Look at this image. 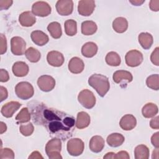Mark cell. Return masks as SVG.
Listing matches in <instances>:
<instances>
[{
    "label": "cell",
    "instance_id": "e0dca14e",
    "mask_svg": "<svg viewBox=\"0 0 159 159\" xmlns=\"http://www.w3.org/2000/svg\"><path fill=\"white\" fill-rule=\"evenodd\" d=\"M30 37L32 42L39 46H43L49 41L48 36L41 30H34L32 32Z\"/></svg>",
    "mask_w": 159,
    "mask_h": 159
},
{
    "label": "cell",
    "instance_id": "8992f818",
    "mask_svg": "<svg viewBox=\"0 0 159 159\" xmlns=\"http://www.w3.org/2000/svg\"><path fill=\"white\" fill-rule=\"evenodd\" d=\"M66 148L70 155L76 157L80 155L83 152L84 144L81 139L79 138H73L68 141Z\"/></svg>",
    "mask_w": 159,
    "mask_h": 159
},
{
    "label": "cell",
    "instance_id": "d6986e66",
    "mask_svg": "<svg viewBox=\"0 0 159 159\" xmlns=\"http://www.w3.org/2000/svg\"><path fill=\"white\" fill-rule=\"evenodd\" d=\"M13 74L17 77H24L26 76L29 71V66L24 61H16L12 67Z\"/></svg>",
    "mask_w": 159,
    "mask_h": 159
},
{
    "label": "cell",
    "instance_id": "3957f363",
    "mask_svg": "<svg viewBox=\"0 0 159 159\" xmlns=\"http://www.w3.org/2000/svg\"><path fill=\"white\" fill-rule=\"evenodd\" d=\"M61 141L58 138L50 140L45 145V152L50 159H61Z\"/></svg>",
    "mask_w": 159,
    "mask_h": 159
},
{
    "label": "cell",
    "instance_id": "60d3db41",
    "mask_svg": "<svg viewBox=\"0 0 159 159\" xmlns=\"http://www.w3.org/2000/svg\"><path fill=\"white\" fill-rule=\"evenodd\" d=\"M151 142L152 144L155 147H159V132H157L153 134L151 137Z\"/></svg>",
    "mask_w": 159,
    "mask_h": 159
},
{
    "label": "cell",
    "instance_id": "2e32d148",
    "mask_svg": "<svg viewBox=\"0 0 159 159\" xmlns=\"http://www.w3.org/2000/svg\"><path fill=\"white\" fill-rule=\"evenodd\" d=\"M69 71L74 74H78L81 73L84 68L83 61L79 57H73L68 63Z\"/></svg>",
    "mask_w": 159,
    "mask_h": 159
},
{
    "label": "cell",
    "instance_id": "484cf974",
    "mask_svg": "<svg viewBox=\"0 0 159 159\" xmlns=\"http://www.w3.org/2000/svg\"><path fill=\"white\" fill-rule=\"evenodd\" d=\"M124 137L119 133H112L107 137V143L111 147H117L120 146L124 142Z\"/></svg>",
    "mask_w": 159,
    "mask_h": 159
},
{
    "label": "cell",
    "instance_id": "4316f807",
    "mask_svg": "<svg viewBox=\"0 0 159 159\" xmlns=\"http://www.w3.org/2000/svg\"><path fill=\"white\" fill-rule=\"evenodd\" d=\"M158 112V106L152 102L147 103L142 109V113L144 117L151 118L155 117Z\"/></svg>",
    "mask_w": 159,
    "mask_h": 159
},
{
    "label": "cell",
    "instance_id": "9a60e30c",
    "mask_svg": "<svg viewBox=\"0 0 159 159\" xmlns=\"http://www.w3.org/2000/svg\"><path fill=\"white\" fill-rule=\"evenodd\" d=\"M137 125L136 118L132 114H125L120 120L119 125L124 130H131Z\"/></svg>",
    "mask_w": 159,
    "mask_h": 159
},
{
    "label": "cell",
    "instance_id": "ab89813d",
    "mask_svg": "<svg viewBox=\"0 0 159 159\" xmlns=\"http://www.w3.org/2000/svg\"><path fill=\"white\" fill-rule=\"evenodd\" d=\"M9 80V75L8 72L4 69L0 70V81L1 82H7Z\"/></svg>",
    "mask_w": 159,
    "mask_h": 159
},
{
    "label": "cell",
    "instance_id": "5bb4252c",
    "mask_svg": "<svg viewBox=\"0 0 159 159\" xmlns=\"http://www.w3.org/2000/svg\"><path fill=\"white\" fill-rule=\"evenodd\" d=\"M21 105L22 104L17 101H12L6 102L1 107V114L6 118L12 117L14 112H16L19 109Z\"/></svg>",
    "mask_w": 159,
    "mask_h": 159
},
{
    "label": "cell",
    "instance_id": "681fc988",
    "mask_svg": "<svg viewBox=\"0 0 159 159\" xmlns=\"http://www.w3.org/2000/svg\"><path fill=\"white\" fill-rule=\"evenodd\" d=\"M0 130H1V132H0L1 134L5 132L7 130V126H6V124L4 123L3 122H1V129Z\"/></svg>",
    "mask_w": 159,
    "mask_h": 159
},
{
    "label": "cell",
    "instance_id": "bcb514c9",
    "mask_svg": "<svg viewBox=\"0 0 159 159\" xmlns=\"http://www.w3.org/2000/svg\"><path fill=\"white\" fill-rule=\"evenodd\" d=\"M0 93H1V95H0L1 102H2L7 98L8 93H7V89L2 86H1L0 87Z\"/></svg>",
    "mask_w": 159,
    "mask_h": 159
},
{
    "label": "cell",
    "instance_id": "8fae6325",
    "mask_svg": "<svg viewBox=\"0 0 159 159\" xmlns=\"http://www.w3.org/2000/svg\"><path fill=\"white\" fill-rule=\"evenodd\" d=\"M95 7V2L93 0H81L78 2V11L81 16H89L93 14Z\"/></svg>",
    "mask_w": 159,
    "mask_h": 159
},
{
    "label": "cell",
    "instance_id": "f35d334b",
    "mask_svg": "<svg viewBox=\"0 0 159 159\" xmlns=\"http://www.w3.org/2000/svg\"><path fill=\"white\" fill-rule=\"evenodd\" d=\"M0 39H1V46H0V53L1 55H2L5 53L7 51V40L6 36L1 34L0 35Z\"/></svg>",
    "mask_w": 159,
    "mask_h": 159
},
{
    "label": "cell",
    "instance_id": "f6af8a7d",
    "mask_svg": "<svg viewBox=\"0 0 159 159\" xmlns=\"http://www.w3.org/2000/svg\"><path fill=\"white\" fill-rule=\"evenodd\" d=\"M159 117L157 116L151 119L150 122V126L151 128L153 129H159V123H158Z\"/></svg>",
    "mask_w": 159,
    "mask_h": 159
},
{
    "label": "cell",
    "instance_id": "d6a6232c",
    "mask_svg": "<svg viewBox=\"0 0 159 159\" xmlns=\"http://www.w3.org/2000/svg\"><path fill=\"white\" fill-rule=\"evenodd\" d=\"M65 32L68 36H73L77 33V23L73 19H68L64 24Z\"/></svg>",
    "mask_w": 159,
    "mask_h": 159
},
{
    "label": "cell",
    "instance_id": "f907efd6",
    "mask_svg": "<svg viewBox=\"0 0 159 159\" xmlns=\"http://www.w3.org/2000/svg\"><path fill=\"white\" fill-rule=\"evenodd\" d=\"M115 153L114 152H109L107 153L104 156V158H115Z\"/></svg>",
    "mask_w": 159,
    "mask_h": 159
},
{
    "label": "cell",
    "instance_id": "603a6c76",
    "mask_svg": "<svg viewBox=\"0 0 159 159\" xmlns=\"http://www.w3.org/2000/svg\"><path fill=\"white\" fill-rule=\"evenodd\" d=\"M90 116L89 115L84 111H81L78 113L76 120V127L79 129H83L87 127L90 124Z\"/></svg>",
    "mask_w": 159,
    "mask_h": 159
},
{
    "label": "cell",
    "instance_id": "9c48e42d",
    "mask_svg": "<svg viewBox=\"0 0 159 159\" xmlns=\"http://www.w3.org/2000/svg\"><path fill=\"white\" fill-rule=\"evenodd\" d=\"M52 11L50 6L45 1H37L32 6V13L37 16L46 17L50 15Z\"/></svg>",
    "mask_w": 159,
    "mask_h": 159
},
{
    "label": "cell",
    "instance_id": "83f0119b",
    "mask_svg": "<svg viewBox=\"0 0 159 159\" xmlns=\"http://www.w3.org/2000/svg\"><path fill=\"white\" fill-rule=\"evenodd\" d=\"M81 33L84 35H91L94 34L97 29L98 27L96 24L92 20H86L81 24Z\"/></svg>",
    "mask_w": 159,
    "mask_h": 159
},
{
    "label": "cell",
    "instance_id": "b9f144b4",
    "mask_svg": "<svg viewBox=\"0 0 159 159\" xmlns=\"http://www.w3.org/2000/svg\"><path fill=\"white\" fill-rule=\"evenodd\" d=\"M130 157L126 151H120L115 154V159H129Z\"/></svg>",
    "mask_w": 159,
    "mask_h": 159
},
{
    "label": "cell",
    "instance_id": "4fadbf2b",
    "mask_svg": "<svg viewBox=\"0 0 159 159\" xmlns=\"http://www.w3.org/2000/svg\"><path fill=\"white\" fill-rule=\"evenodd\" d=\"M47 60L48 64L52 66H61L65 61L63 55L58 51H50L47 55Z\"/></svg>",
    "mask_w": 159,
    "mask_h": 159
},
{
    "label": "cell",
    "instance_id": "30bf717a",
    "mask_svg": "<svg viewBox=\"0 0 159 159\" xmlns=\"http://www.w3.org/2000/svg\"><path fill=\"white\" fill-rule=\"evenodd\" d=\"M37 85L42 91L49 92L55 88V80L50 75H42L37 80Z\"/></svg>",
    "mask_w": 159,
    "mask_h": 159
},
{
    "label": "cell",
    "instance_id": "f546056e",
    "mask_svg": "<svg viewBox=\"0 0 159 159\" xmlns=\"http://www.w3.org/2000/svg\"><path fill=\"white\" fill-rule=\"evenodd\" d=\"M150 151L148 148L143 145H139L134 149V156L135 159H148Z\"/></svg>",
    "mask_w": 159,
    "mask_h": 159
},
{
    "label": "cell",
    "instance_id": "74e56055",
    "mask_svg": "<svg viewBox=\"0 0 159 159\" xmlns=\"http://www.w3.org/2000/svg\"><path fill=\"white\" fill-rule=\"evenodd\" d=\"M150 60L153 65L159 66V48L158 47L152 52L150 55Z\"/></svg>",
    "mask_w": 159,
    "mask_h": 159
},
{
    "label": "cell",
    "instance_id": "ee69618b",
    "mask_svg": "<svg viewBox=\"0 0 159 159\" xmlns=\"http://www.w3.org/2000/svg\"><path fill=\"white\" fill-rule=\"evenodd\" d=\"M149 7L153 11L157 12L159 10V1L158 0H151L149 3Z\"/></svg>",
    "mask_w": 159,
    "mask_h": 159
},
{
    "label": "cell",
    "instance_id": "4dcf8cb0",
    "mask_svg": "<svg viewBox=\"0 0 159 159\" xmlns=\"http://www.w3.org/2000/svg\"><path fill=\"white\" fill-rule=\"evenodd\" d=\"M105 60L107 65L112 66H117L120 65L121 62L119 55L115 52H110L107 53Z\"/></svg>",
    "mask_w": 159,
    "mask_h": 159
},
{
    "label": "cell",
    "instance_id": "e575fe53",
    "mask_svg": "<svg viewBox=\"0 0 159 159\" xmlns=\"http://www.w3.org/2000/svg\"><path fill=\"white\" fill-rule=\"evenodd\" d=\"M146 84L148 88L158 90L159 89V76L158 74L152 75L147 77L146 80Z\"/></svg>",
    "mask_w": 159,
    "mask_h": 159
},
{
    "label": "cell",
    "instance_id": "7c38bea8",
    "mask_svg": "<svg viewBox=\"0 0 159 159\" xmlns=\"http://www.w3.org/2000/svg\"><path fill=\"white\" fill-rule=\"evenodd\" d=\"M57 12L61 16H68L73 10V2L71 0H58L55 5Z\"/></svg>",
    "mask_w": 159,
    "mask_h": 159
},
{
    "label": "cell",
    "instance_id": "8d00e7d4",
    "mask_svg": "<svg viewBox=\"0 0 159 159\" xmlns=\"http://www.w3.org/2000/svg\"><path fill=\"white\" fill-rule=\"evenodd\" d=\"M14 158V152L9 148H1L0 152V158Z\"/></svg>",
    "mask_w": 159,
    "mask_h": 159
},
{
    "label": "cell",
    "instance_id": "f1b7e54d",
    "mask_svg": "<svg viewBox=\"0 0 159 159\" xmlns=\"http://www.w3.org/2000/svg\"><path fill=\"white\" fill-rule=\"evenodd\" d=\"M47 30L51 36L55 39H59L62 35L61 27L58 22H52L47 26Z\"/></svg>",
    "mask_w": 159,
    "mask_h": 159
},
{
    "label": "cell",
    "instance_id": "ffe728a7",
    "mask_svg": "<svg viewBox=\"0 0 159 159\" xmlns=\"http://www.w3.org/2000/svg\"><path fill=\"white\" fill-rule=\"evenodd\" d=\"M19 21L23 27H31L36 22L34 14L30 11H25L21 13L19 17Z\"/></svg>",
    "mask_w": 159,
    "mask_h": 159
},
{
    "label": "cell",
    "instance_id": "6da1fadb",
    "mask_svg": "<svg viewBox=\"0 0 159 159\" xmlns=\"http://www.w3.org/2000/svg\"><path fill=\"white\" fill-rule=\"evenodd\" d=\"M43 117L46 120L48 129L52 133H58L60 130L68 131L75 125L73 117L55 110L45 109L43 111Z\"/></svg>",
    "mask_w": 159,
    "mask_h": 159
},
{
    "label": "cell",
    "instance_id": "c3c4849f",
    "mask_svg": "<svg viewBox=\"0 0 159 159\" xmlns=\"http://www.w3.org/2000/svg\"><path fill=\"white\" fill-rule=\"evenodd\" d=\"M129 2L130 3H132L133 5L135 6H140L142 4H143L145 2V0L143 1H139V0H134V1H129Z\"/></svg>",
    "mask_w": 159,
    "mask_h": 159
},
{
    "label": "cell",
    "instance_id": "d590c367",
    "mask_svg": "<svg viewBox=\"0 0 159 159\" xmlns=\"http://www.w3.org/2000/svg\"><path fill=\"white\" fill-rule=\"evenodd\" d=\"M34 130V127L32 123H29L27 124H22L20 125L19 131L25 137L30 136L32 134Z\"/></svg>",
    "mask_w": 159,
    "mask_h": 159
},
{
    "label": "cell",
    "instance_id": "52a82bcc",
    "mask_svg": "<svg viewBox=\"0 0 159 159\" xmlns=\"http://www.w3.org/2000/svg\"><path fill=\"white\" fill-rule=\"evenodd\" d=\"M143 57L142 53L137 50H131L129 51L125 56V60L126 64L130 67L139 66L143 61Z\"/></svg>",
    "mask_w": 159,
    "mask_h": 159
},
{
    "label": "cell",
    "instance_id": "5b68a950",
    "mask_svg": "<svg viewBox=\"0 0 159 159\" xmlns=\"http://www.w3.org/2000/svg\"><path fill=\"white\" fill-rule=\"evenodd\" d=\"M79 102L86 109L93 108L96 104V98L92 91L85 89L80 92L78 96Z\"/></svg>",
    "mask_w": 159,
    "mask_h": 159
},
{
    "label": "cell",
    "instance_id": "ba28073f",
    "mask_svg": "<svg viewBox=\"0 0 159 159\" xmlns=\"http://www.w3.org/2000/svg\"><path fill=\"white\" fill-rule=\"evenodd\" d=\"M11 50L15 55H22L26 52V43L20 37H13L11 39Z\"/></svg>",
    "mask_w": 159,
    "mask_h": 159
},
{
    "label": "cell",
    "instance_id": "7402d4cb",
    "mask_svg": "<svg viewBox=\"0 0 159 159\" xmlns=\"http://www.w3.org/2000/svg\"><path fill=\"white\" fill-rule=\"evenodd\" d=\"M112 79L116 83L118 84L123 80H125L127 83H130L132 81L133 76L131 73L128 71L117 70L114 73Z\"/></svg>",
    "mask_w": 159,
    "mask_h": 159
},
{
    "label": "cell",
    "instance_id": "1f68e13d",
    "mask_svg": "<svg viewBox=\"0 0 159 159\" xmlns=\"http://www.w3.org/2000/svg\"><path fill=\"white\" fill-rule=\"evenodd\" d=\"M27 59L32 63L38 62L41 57L40 52L34 47H29L25 53Z\"/></svg>",
    "mask_w": 159,
    "mask_h": 159
},
{
    "label": "cell",
    "instance_id": "7a4b0ae2",
    "mask_svg": "<svg viewBox=\"0 0 159 159\" xmlns=\"http://www.w3.org/2000/svg\"><path fill=\"white\" fill-rule=\"evenodd\" d=\"M88 84L93 88L101 97H104L110 88L109 79L101 74H93L88 79Z\"/></svg>",
    "mask_w": 159,
    "mask_h": 159
},
{
    "label": "cell",
    "instance_id": "ac0fdd59",
    "mask_svg": "<svg viewBox=\"0 0 159 159\" xmlns=\"http://www.w3.org/2000/svg\"><path fill=\"white\" fill-rule=\"evenodd\" d=\"M105 142L104 139L99 135H94L90 139L89 147V149L94 153H99L104 147Z\"/></svg>",
    "mask_w": 159,
    "mask_h": 159
},
{
    "label": "cell",
    "instance_id": "7dc6e473",
    "mask_svg": "<svg viewBox=\"0 0 159 159\" xmlns=\"http://www.w3.org/2000/svg\"><path fill=\"white\" fill-rule=\"evenodd\" d=\"M29 158H43V157L41 155L40 153L38 151H34L33 152L31 155L29 157Z\"/></svg>",
    "mask_w": 159,
    "mask_h": 159
},
{
    "label": "cell",
    "instance_id": "d4e9b609",
    "mask_svg": "<svg viewBox=\"0 0 159 159\" xmlns=\"http://www.w3.org/2000/svg\"><path fill=\"white\" fill-rule=\"evenodd\" d=\"M138 40L142 47L145 50L150 48L153 42V36L148 32L140 33L138 36Z\"/></svg>",
    "mask_w": 159,
    "mask_h": 159
},
{
    "label": "cell",
    "instance_id": "cb8c5ba5",
    "mask_svg": "<svg viewBox=\"0 0 159 159\" xmlns=\"http://www.w3.org/2000/svg\"><path fill=\"white\" fill-rule=\"evenodd\" d=\"M112 28L117 33H124L128 28V21L124 17H117L112 22Z\"/></svg>",
    "mask_w": 159,
    "mask_h": 159
},
{
    "label": "cell",
    "instance_id": "836d02e7",
    "mask_svg": "<svg viewBox=\"0 0 159 159\" xmlns=\"http://www.w3.org/2000/svg\"><path fill=\"white\" fill-rule=\"evenodd\" d=\"M31 114L27 107H23L16 117L17 124L25 123L30 120Z\"/></svg>",
    "mask_w": 159,
    "mask_h": 159
},
{
    "label": "cell",
    "instance_id": "277c9868",
    "mask_svg": "<svg viewBox=\"0 0 159 159\" xmlns=\"http://www.w3.org/2000/svg\"><path fill=\"white\" fill-rule=\"evenodd\" d=\"M15 93L19 98L23 100H27L33 96L34 89L30 83L21 81L16 84L15 87Z\"/></svg>",
    "mask_w": 159,
    "mask_h": 159
},
{
    "label": "cell",
    "instance_id": "7bdbcfd3",
    "mask_svg": "<svg viewBox=\"0 0 159 159\" xmlns=\"http://www.w3.org/2000/svg\"><path fill=\"white\" fill-rule=\"evenodd\" d=\"M13 1L9 0H1L0 1V9L1 10L7 9L12 5Z\"/></svg>",
    "mask_w": 159,
    "mask_h": 159
},
{
    "label": "cell",
    "instance_id": "44dd1931",
    "mask_svg": "<svg viewBox=\"0 0 159 159\" xmlns=\"http://www.w3.org/2000/svg\"><path fill=\"white\" fill-rule=\"evenodd\" d=\"M98 46L93 42L85 43L81 47V53L86 58L93 57L98 52Z\"/></svg>",
    "mask_w": 159,
    "mask_h": 159
}]
</instances>
